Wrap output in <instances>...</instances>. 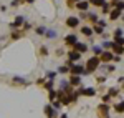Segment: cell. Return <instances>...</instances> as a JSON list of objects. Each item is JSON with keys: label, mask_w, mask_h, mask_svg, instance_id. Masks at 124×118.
I'll return each mask as SVG.
<instances>
[{"label": "cell", "mask_w": 124, "mask_h": 118, "mask_svg": "<svg viewBox=\"0 0 124 118\" xmlns=\"http://www.w3.org/2000/svg\"><path fill=\"white\" fill-rule=\"evenodd\" d=\"M56 98V91L55 90H50V100H55Z\"/></svg>", "instance_id": "27"}, {"label": "cell", "mask_w": 124, "mask_h": 118, "mask_svg": "<svg viewBox=\"0 0 124 118\" xmlns=\"http://www.w3.org/2000/svg\"><path fill=\"white\" fill-rule=\"evenodd\" d=\"M23 22H25V18H23V17H17V18H15V22L12 23V27H13V28H17V27H20V25L23 23Z\"/></svg>", "instance_id": "14"}, {"label": "cell", "mask_w": 124, "mask_h": 118, "mask_svg": "<svg viewBox=\"0 0 124 118\" xmlns=\"http://www.w3.org/2000/svg\"><path fill=\"white\" fill-rule=\"evenodd\" d=\"M88 17H89V18L93 20V22H98V15H96V13H89Z\"/></svg>", "instance_id": "29"}, {"label": "cell", "mask_w": 124, "mask_h": 118, "mask_svg": "<svg viewBox=\"0 0 124 118\" xmlns=\"http://www.w3.org/2000/svg\"><path fill=\"white\" fill-rule=\"evenodd\" d=\"M70 85H81V77L79 75H71V78H70Z\"/></svg>", "instance_id": "8"}, {"label": "cell", "mask_w": 124, "mask_h": 118, "mask_svg": "<svg viewBox=\"0 0 124 118\" xmlns=\"http://www.w3.org/2000/svg\"><path fill=\"white\" fill-rule=\"evenodd\" d=\"M98 110H99V113L103 115L104 118H109V105H106V103H101L99 107H98Z\"/></svg>", "instance_id": "3"}, {"label": "cell", "mask_w": 124, "mask_h": 118, "mask_svg": "<svg viewBox=\"0 0 124 118\" xmlns=\"http://www.w3.org/2000/svg\"><path fill=\"white\" fill-rule=\"evenodd\" d=\"M117 93H119V90H117V88H109V93H108V95H109V97H116Z\"/></svg>", "instance_id": "22"}, {"label": "cell", "mask_w": 124, "mask_h": 118, "mask_svg": "<svg viewBox=\"0 0 124 118\" xmlns=\"http://www.w3.org/2000/svg\"><path fill=\"white\" fill-rule=\"evenodd\" d=\"M76 7H78L79 10L86 12V10H88V7H89V2H78V3H76Z\"/></svg>", "instance_id": "13"}, {"label": "cell", "mask_w": 124, "mask_h": 118, "mask_svg": "<svg viewBox=\"0 0 124 118\" xmlns=\"http://www.w3.org/2000/svg\"><path fill=\"white\" fill-rule=\"evenodd\" d=\"M101 65V60L98 58V57H93V58H89L88 62H86V67H85V70H86V73H91V72H94L98 67Z\"/></svg>", "instance_id": "1"}, {"label": "cell", "mask_w": 124, "mask_h": 118, "mask_svg": "<svg viewBox=\"0 0 124 118\" xmlns=\"http://www.w3.org/2000/svg\"><path fill=\"white\" fill-rule=\"evenodd\" d=\"M13 82H15V83H27V82L23 80V77H15V78H13Z\"/></svg>", "instance_id": "25"}, {"label": "cell", "mask_w": 124, "mask_h": 118, "mask_svg": "<svg viewBox=\"0 0 124 118\" xmlns=\"http://www.w3.org/2000/svg\"><path fill=\"white\" fill-rule=\"evenodd\" d=\"M103 27H99V25H98V27H94V30H93V32H94V33H103Z\"/></svg>", "instance_id": "26"}, {"label": "cell", "mask_w": 124, "mask_h": 118, "mask_svg": "<svg viewBox=\"0 0 124 118\" xmlns=\"http://www.w3.org/2000/svg\"><path fill=\"white\" fill-rule=\"evenodd\" d=\"M116 10L123 12V10H124V2H121V0H119V2H116Z\"/></svg>", "instance_id": "21"}, {"label": "cell", "mask_w": 124, "mask_h": 118, "mask_svg": "<svg viewBox=\"0 0 124 118\" xmlns=\"http://www.w3.org/2000/svg\"><path fill=\"white\" fill-rule=\"evenodd\" d=\"M93 52H94V57H98V55L103 53V48H101L99 45H94V47H93Z\"/></svg>", "instance_id": "19"}, {"label": "cell", "mask_w": 124, "mask_h": 118, "mask_svg": "<svg viewBox=\"0 0 124 118\" xmlns=\"http://www.w3.org/2000/svg\"><path fill=\"white\" fill-rule=\"evenodd\" d=\"M55 77H56V72H50V73H48V78L50 80H53Z\"/></svg>", "instance_id": "32"}, {"label": "cell", "mask_w": 124, "mask_h": 118, "mask_svg": "<svg viewBox=\"0 0 124 118\" xmlns=\"http://www.w3.org/2000/svg\"><path fill=\"white\" fill-rule=\"evenodd\" d=\"M51 107H53V108H55V110L61 108V101H60V100H55V101H53V105H51Z\"/></svg>", "instance_id": "24"}, {"label": "cell", "mask_w": 124, "mask_h": 118, "mask_svg": "<svg viewBox=\"0 0 124 118\" xmlns=\"http://www.w3.org/2000/svg\"><path fill=\"white\" fill-rule=\"evenodd\" d=\"M103 13H109V5H108V3L103 5Z\"/></svg>", "instance_id": "30"}, {"label": "cell", "mask_w": 124, "mask_h": 118, "mask_svg": "<svg viewBox=\"0 0 124 118\" xmlns=\"http://www.w3.org/2000/svg\"><path fill=\"white\" fill-rule=\"evenodd\" d=\"M113 58H114V57H113V53H109V52H103L99 60H103V62H111Z\"/></svg>", "instance_id": "10"}, {"label": "cell", "mask_w": 124, "mask_h": 118, "mask_svg": "<svg viewBox=\"0 0 124 118\" xmlns=\"http://www.w3.org/2000/svg\"><path fill=\"white\" fill-rule=\"evenodd\" d=\"M89 3L91 5H96V7H103L106 3V0H89Z\"/></svg>", "instance_id": "16"}, {"label": "cell", "mask_w": 124, "mask_h": 118, "mask_svg": "<svg viewBox=\"0 0 124 118\" xmlns=\"http://www.w3.org/2000/svg\"><path fill=\"white\" fill-rule=\"evenodd\" d=\"M111 48L114 50L117 55H123V53H124V47H121V45H116V43H114V45H113Z\"/></svg>", "instance_id": "15"}, {"label": "cell", "mask_w": 124, "mask_h": 118, "mask_svg": "<svg viewBox=\"0 0 124 118\" xmlns=\"http://www.w3.org/2000/svg\"><path fill=\"white\" fill-rule=\"evenodd\" d=\"M116 110H117V111H124V101L119 103V105H116Z\"/></svg>", "instance_id": "28"}, {"label": "cell", "mask_w": 124, "mask_h": 118, "mask_svg": "<svg viewBox=\"0 0 124 118\" xmlns=\"http://www.w3.org/2000/svg\"><path fill=\"white\" fill-rule=\"evenodd\" d=\"M109 100H111V97H109V95H108V93H106L104 97H103V101H109Z\"/></svg>", "instance_id": "36"}, {"label": "cell", "mask_w": 124, "mask_h": 118, "mask_svg": "<svg viewBox=\"0 0 124 118\" xmlns=\"http://www.w3.org/2000/svg\"><path fill=\"white\" fill-rule=\"evenodd\" d=\"M40 52H41L43 55H46V53H48V48H46V47H41V50H40Z\"/></svg>", "instance_id": "35"}, {"label": "cell", "mask_w": 124, "mask_h": 118, "mask_svg": "<svg viewBox=\"0 0 124 118\" xmlns=\"http://www.w3.org/2000/svg\"><path fill=\"white\" fill-rule=\"evenodd\" d=\"M98 25L103 27V28H106V22H104V20H98Z\"/></svg>", "instance_id": "33"}, {"label": "cell", "mask_w": 124, "mask_h": 118, "mask_svg": "<svg viewBox=\"0 0 124 118\" xmlns=\"http://www.w3.org/2000/svg\"><path fill=\"white\" fill-rule=\"evenodd\" d=\"M81 32H83V33H85V35H88V37H89V35H91V33H93V30L89 28V27H83V28H81Z\"/></svg>", "instance_id": "20"}, {"label": "cell", "mask_w": 124, "mask_h": 118, "mask_svg": "<svg viewBox=\"0 0 124 118\" xmlns=\"http://www.w3.org/2000/svg\"><path fill=\"white\" fill-rule=\"evenodd\" d=\"M45 113H46L48 115V118H56V110L53 108V107H51V105H45Z\"/></svg>", "instance_id": "5"}, {"label": "cell", "mask_w": 124, "mask_h": 118, "mask_svg": "<svg viewBox=\"0 0 124 118\" xmlns=\"http://www.w3.org/2000/svg\"><path fill=\"white\" fill-rule=\"evenodd\" d=\"M37 33H38V35H45V33H46V27H38V28H37Z\"/></svg>", "instance_id": "23"}, {"label": "cell", "mask_w": 124, "mask_h": 118, "mask_svg": "<svg viewBox=\"0 0 124 118\" xmlns=\"http://www.w3.org/2000/svg\"><path fill=\"white\" fill-rule=\"evenodd\" d=\"M68 70H70L68 67H60V68H58V72H60V73H66Z\"/></svg>", "instance_id": "31"}, {"label": "cell", "mask_w": 124, "mask_h": 118, "mask_svg": "<svg viewBox=\"0 0 124 118\" xmlns=\"http://www.w3.org/2000/svg\"><path fill=\"white\" fill-rule=\"evenodd\" d=\"M119 83H121V85H124V77H121V78H119Z\"/></svg>", "instance_id": "38"}, {"label": "cell", "mask_w": 124, "mask_h": 118, "mask_svg": "<svg viewBox=\"0 0 124 118\" xmlns=\"http://www.w3.org/2000/svg\"><path fill=\"white\" fill-rule=\"evenodd\" d=\"M66 25L71 27V28H75V27L79 25V18H78V17H68L66 18Z\"/></svg>", "instance_id": "4"}, {"label": "cell", "mask_w": 124, "mask_h": 118, "mask_svg": "<svg viewBox=\"0 0 124 118\" xmlns=\"http://www.w3.org/2000/svg\"><path fill=\"white\" fill-rule=\"evenodd\" d=\"M121 13H123V12H119V10H113V12H111V13H109V18L111 20H117L119 18V17H121Z\"/></svg>", "instance_id": "12"}, {"label": "cell", "mask_w": 124, "mask_h": 118, "mask_svg": "<svg viewBox=\"0 0 124 118\" xmlns=\"http://www.w3.org/2000/svg\"><path fill=\"white\" fill-rule=\"evenodd\" d=\"M46 38H55L56 37V30H46Z\"/></svg>", "instance_id": "18"}, {"label": "cell", "mask_w": 124, "mask_h": 118, "mask_svg": "<svg viewBox=\"0 0 124 118\" xmlns=\"http://www.w3.org/2000/svg\"><path fill=\"white\" fill-rule=\"evenodd\" d=\"M60 118H68V117H66V115H61V117H60Z\"/></svg>", "instance_id": "39"}, {"label": "cell", "mask_w": 124, "mask_h": 118, "mask_svg": "<svg viewBox=\"0 0 124 118\" xmlns=\"http://www.w3.org/2000/svg\"><path fill=\"white\" fill-rule=\"evenodd\" d=\"M79 57H81V53H78V52H70L68 53V60L70 62H76V60H79Z\"/></svg>", "instance_id": "9"}, {"label": "cell", "mask_w": 124, "mask_h": 118, "mask_svg": "<svg viewBox=\"0 0 124 118\" xmlns=\"http://www.w3.org/2000/svg\"><path fill=\"white\" fill-rule=\"evenodd\" d=\"M27 2H30V3H31V2H35V0H27Z\"/></svg>", "instance_id": "40"}, {"label": "cell", "mask_w": 124, "mask_h": 118, "mask_svg": "<svg viewBox=\"0 0 124 118\" xmlns=\"http://www.w3.org/2000/svg\"><path fill=\"white\" fill-rule=\"evenodd\" d=\"M123 18H124V17H123Z\"/></svg>", "instance_id": "42"}, {"label": "cell", "mask_w": 124, "mask_h": 118, "mask_svg": "<svg viewBox=\"0 0 124 118\" xmlns=\"http://www.w3.org/2000/svg\"><path fill=\"white\" fill-rule=\"evenodd\" d=\"M114 2H119V0H114Z\"/></svg>", "instance_id": "41"}, {"label": "cell", "mask_w": 124, "mask_h": 118, "mask_svg": "<svg viewBox=\"0 0 124 118\" xmlns=\"http://www.w3.org/2000/svg\"><path fill=\"white\" fill-rule=\"evenodd\" d=\"M65 42H66V45H75L78 40H76V35H68L66 38H65Z\"/></svg>", "instance_id": "11"}, {"label": "cell", "mask_w": 124, "mask_h": 118, "mask_svg": "<svg viewBox=\"0 0 124 118\" xmlns=\"http://www.w3.org/2000/svg\"><path fill=\"white\" fill-rule=\"evenodd\" d=\"M114 43H116V45H121V47H124V37H123V35L114 37Z\"/></svg>", "instance_id": "17"}, {"label": "cell", "mask_w": 124, "mask_h": 118, "mask_svg": "<svg viewBox=\"0 0 124 118\" xmlns=\"http://www.w3.org/2000/svg\"><path fill=\"white\" fill-rule=\"evenodd\" d=\"M70 72L73 73V75H81V73H86V70L83 65H71L70 67Z\"/></svg>", "instance_id": "2"}, {"label": "cell", "mask_w": 124, "mask_h": 118, "mask_svg": "<svg viewBox=\"0 0 124 118\" xmlns=\"http://www.w3.org/2000/svg\"><path fill=\"white\" fill-rule=\"evenodd\" d=\"M73 47H75V52H78V53H85L86 50H88V47H86L85 43H79V42H76Z\"/></svg>", "instance_id": "7"}, {"label": "cell", "mask_w": 124, "mask_h": 118, "mask_svg": "<svg viewBox=\"0 0 124 118\" xmlns=\"http://www.w3.org/2000/svg\"><path fill=\"white\" fill-rule=\"evenodd\" d=\"M78 95H86V97H93L96 91H94V88H79L76 91Z\"/></svg>", "instance_id": "6"}, {"label": "cell", "mask_w": 124, "mask_h": 118, "mask_svg": "<svg viewBox=\"0 0 124 118\" xmlns=\"http://www.w3.org/2000/svg\"><path fill=\"white\" fill-rule=\"evenodd\" d=\"M114 35H116V37H119V35H123V28H116Z\"/></svg>", "instance_id": "34"}, {"label": "cell", "mask_w": 124, "mask_h": 118, "mask_svg": "<svg viewBox=\"0 0 124 118\" xmlns=\"http://www.w3.org/2000/svg\"><path fill=\"white\" fill-rule=\"evenodd\" d=\"M78 2H79V0H68V5H75Z\"/></svg>", "instance_id": "37"}]
</instances>
